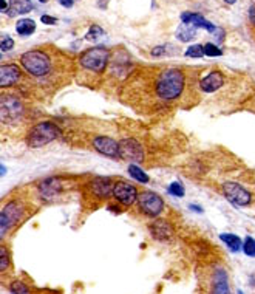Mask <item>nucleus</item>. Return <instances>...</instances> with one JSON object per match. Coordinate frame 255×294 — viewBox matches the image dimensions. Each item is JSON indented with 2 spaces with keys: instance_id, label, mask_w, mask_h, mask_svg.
Listing matches in <instances>:
<instances>
[{
  "instance_id": "f257e3e1",
  "label": "nucleus",
  "mask_w": 255,
  "mask_h": 294,
  "mask_svg": "<svg viewBox=\"0 0 255 294\" xmlns=\"http://www.w3.org/2000/svg\"><path fill=\"white\" fill-rule=\"evenodd\" d=\"M156 94L163 101H173L180 97L184 90V74L178 68H169L160 73L156 79Z\"/></svg>"
},
{
  "instance_id": "f03ea898",
  "label": "nucleus",
  "mask_w": 255,
  "mask_h": 294,
  "mask_svg": "<svg viewBox=\"0 0 255 294\" xmlns=\"http://www.w3.org/2000/svg\"><path fill=\"white\" fill-rule=\"evenodd\" d=\"M21 64L34 77H44L51 71V59L41 50L27 51L21 56Z\"/></svg>"
},
{
  "instance_id": "7ed1b4c3",
  "label": "nucleus",
  "mask_w": 255,
  "mask_h": 294,
  "mask_svg": "<svg viewBox=\"0 0 255 294\" xmlns=\"http://www.w3.org/2000/svg\"><path fill=\"white\" fill-rule=\"evenodd\" d=\"M61 135H62V130L59 129L54 123L44 121V123L36 124V126L30 130L28 138H27V143H28V146L33 147V149L44 147L45 144L53 143L54 140H57Z\"/></svg>"
},
{
  "instance_id": "20e7f679",
  "label": "nucleus",
  "mask_w": 255,
  "mask_h": 294,
  "mask_svg": "<svg viewBox=\"0 0 255 294\" xmlns=\"http://www.w3.org/2000/svg\"><path fill=\"white\" fill-rule=\"evenodd\" d=\"M108 59H110V51L105 47H93L81 56L79 62L85 70L102 73L108 64Z\"/></svg>"
},
{
  "instance_id": "39448f33",
  "label": "nucleus",
  "mask_w": 255,
  "mask_h": 294,
  "mask_svg": "<svg viewBox=\"0 0 255 294\" xmlns=\"http://www.w3.org/2000/svg\"><path fill=\"white\" fill-rule=\"evenodd\" d=\"M138 206L143 214L149 217H158L164 211V202L158 193L155 192H143L138 195Z\"/></svg>"
},
{
  "instance_id": "423d86ee",
  "label": "nucleus",
  "mask_w": 255,
  "mask_h": 294,
  "mask_svg": "<svg viewBox=\"0 0 255 294\" xmlns=\"http://www.w3.org/2000/svg\"><path fill=\"white\" fill-rule=\"evenodd\" d=\"M22 115H24L22 103L16 96H2V101H0V118H2L5 124L17 121Z\"/></svg>"
},
{
  "instance_id": "0eeeda50",
  "label": "nucleus",
  "mask_w": 255,
  "mask_h": 294,
  "mask_svg": "<svg viewBox=\"0 0 255 294\" xmlns=\"http://www.w3.org/2000/svg\"><path fill=\"white\" fill-rule=\"evenodd\" d=\"M223 193L224 197L233 205V206H247L250 203V193L238 183H233V181H226L223 183Z\"/></svg>"
},
{
  "instance_id": "6e6552de",
  "label": "nucleus",
  "mask_w": 255,
  "mask_h": 294,
  "mask_svg": "<svg viewBox=\"0 0 255 294\" xmlns=\"http://www.w3.org/2000/svg\"><path fill=\"white\" fill-rule=\"evenodd\" d=\"M119 160L130 161L133 164L143 163L144 161V149L143 146L133 140V138H125L119 143Z\"/></svg>"
},
{
  "instance_id": "1a4fd4ad",
  "label": "nucleus",
  "mask_w": 255,
  "mask_h": 294,
  "mask_svg": "<svg viewBox=\"0 0 255 294\" xmlns=\"http://www.w3.org/2000/svg\"><path fill=\"white\" fill-rule=\"evenodd\" d=\"M22 211L24 209H22L21 203H17V202H11L4 208L2 214H0V235H2V237L7 234V231L10 228H13L14 223L21 220Z\"/></svg>"
},
{
  "instance_id": "9d476101",
  "label": "nucleus",
  "mask_w": 255,
  "mask_h": 294,
  "mask_svg": "<svg viewBox=\"0 0 255 294\" xmlns=\"http://www.w3.org/2000/svg\"><path fill=\"white\" fill-rule=\"evenodd\" d=\"M113 197L124 206H132L138 200V190L127 181H116L113 187Z\"/></svg>"
},
{
  "instance_id": "9b49d317",
  "label": "nucleus",
  "mask_w": 255,
  "mask_h": 294,
  "mask_svg": "<svg viewBox=\"0 0 255 294\" xmlns=\"http://www.w3.org/2000/svg\"><path fill=\"white\" fill-rule=\"evenodd\" d=\"M93 147L96 152L108 156V158H119V143H116L108 136H96L93 140Z\"/></svg>"
},
{
  "instance_id": "f8f14e48",
  "label": "nucleus",
  "mask_w": 255,
  "mask_h": 294,
  "mask_svg": "<svg viewBox=\"0 0 255 294\" xmlns=\"http://www.w3.org/2000/svg\"><path fill=\"white\" fill-rule=\"evenodd\" d=\"M181 21H183V24L192 25L195 30H206L210 34H213L215 31H217V28H218V27L212 25L209 21H206L201 14H197V13H183L181 14Z\"/></svg>"
},
{
  "instance_id": "ddd939ff",
  "label": "nucleus",
  "mask_w": 255,
  "mask_h": 294,
  "mask_svg": "<svg viewBox=\"0 0 255 294\" xmlns=\"http://www.w3.org/2000/svg\"><path fill=\"white\" fill-rule=\"evenodd\" d=\"M150 234L155 240L166 242L173 237V226L167 220H155L150 226Z\"/></svg>"
},
{
  "instance_id": "4468645a",
  "label": "nucleus",
  "mask_w": 255,
  "mask_h": 294,
  "mask_svg": "<svg viewBox=\"0 0 255 294\" xmlns=\"http://www.w3.org/2000/svg\"><path fill=\"white\" fill-rule=\"evenodd\" d=\"M224 84V76L221 71H210L200 81V88L204 93H215Z\"/></svg>"
},
{
  "instance_id": "2eb2a0df",
  "label": "nucleus",
  "mask_w": 255,
  "mask_h": 294,
  "mask_svg": "<svg viewBox=\"0 0 255 294\" xmlns=\"http://www.w3.org/2000/svg\"><path fill=\"white\" fill-rule=\"evenodd\" d=\"M90 187H91V192L96 195V197H102V199H107L113 193V181L107 176H99V178H96L90 183Z\"/></svg>"
},
{
  "instance_id": "dca6fc26",
  "label": "nucleus",
  "mask_w": 255,
  "mask_h": 294,
  "mask_svg": "<svg viewBox=\"0 0 255 294\" xmlns=\"http://www.w3.org/2000/svg\"><path fill=\"white\" fill-rule=\"evenodd\" d=\"M21 77V68L17 65H2L0 67V87H10L17 82V79Z\"/></svg>"
},
{
  "instance_id": "f3484780",
  "label": "nucleus",
  "mask_w": 255,
  "mask_h": 294,
  "mask_svg": "<svg viewBox=\"0 0 255 294\" xmlns=\"http://www.w3.org/2000/svg\"><path fill=\"white\" fill-rule=\"evenodd\" d=\"M210 294H230L229 291V280L224 269H218L215 272L212 280V291Z\"/></svg>"
},
{
  "instance_id": "a211bd4d",
  "label": "nucleus",
  "mask_w": 255,
  "mask_h": 294,
  "mask_svg": "<svg viewBox=\"0 0 255 294\" xmlns=\"http://www.w3.org/2000/svg\"><path fill=\"white\" fill-rule=\"evenodd\" d=\"M34 5L31 0H10L7 14L8 16H19V14H27L33 11Z\"/></svg>"
},
{
  "instance_id": "6ab92c4d",
  "label": "nucleus",
  "mask_w": 255,
  "mask_h": 294,
  "mask_svg": "<svg viewBox=\"0 0 255 294\" xmlns=\"http://www.w3.org/2000/svg\"><path fill=\"white\" fill-rule=\"evenodd\" d=\"M59 190H61V184H59L57 180H54V178H50V180H47L41 184V193L44 195L45 199L56 197V195L59 193Z\"/></svg>"
},
{
  "instance_id": "aec40b11",
  "label": "nucleus",
  "mask_w": 255,
  "mask_h": 294,
  "mask_svg": "<svg viewBox=\"0 0 255 294\" xmlns=\"http://www.w3.org/2000/svg\"><path fill=\"white\" fill-rule=\"evenodd\" d=\"M16 31L24 37H28L36 31V24L33 19H21L16 24Z\"/></svg>"
},
{
  "instance_id": "412c9836",
  "label": "nucleus",
  "mask_w": 255,
  "mask_h": 294,
  "mask_svg": "<svg viewBox=\"0 0 255 294\" xmlns=\"http://www.w3.org/2000/svg\"><path fill=\"white\" fill-rule=\"evenodd\" d=\"M220 239H221V240L226 243V246H227L230 251H233V252H238V251L243 248L240 237H238V235H235V234L226 232V234H221V235H220Z\"/></svg>"
},
{
  "instance_id": "4be33fe9",
  "label": "nucleus",
  "mask_w": 255,
  "mask_h": 294,
  "mask_svg": "<svg viewBox=\"0 0 255 294\" xmlns=\"http://www.w3.org/2000/svg\"><path fill=\"white\" fill-rule=\"evenodd\" d=\"M195 30L192 25H187V24H181L180 28L176 30V39L181 42H190L192 39L195 37Z\"/></svg>"
},
{
  "instance_id": "5701e85b",
  "label": "nucleus",
  "mask_w": 255,
  "mask_h": 294,
  "mask_svg": "<svg viewBox=\"0 0 255 294\" xmlns=\"http://www.w3.org/2000/svg\"><path fill=\"white\" fill-rule=\"evenodd\" d=\"M129 173H130L132 178H135L136 181H140V183H149V175L140 166L130 164L129 166Z\"/></svg>"
},
{
  "instance_id": "b1692460",
  "label": "nucleus",
  "mask_w": 255,
  "mask_h": 294,
  "mask_svg": "<svg viewBox=\"0 0 255 294\" xmlns=\"http://www.w3.org/2000/svg\"><path fill=\"white\" fill-rule=\"evenodd\" d=\"M104 34H105V31L99 25H91L88 33L85 34V39L88 42H96V41H99V37H102Z\"/></svg>"
},
{
  "instance_id": "393cba45",
  "label": "nucleus",
  "mask_w": 255,
  "mask_h": 294,
  "mask_svg": "<svg viewBox=\"0 0 255 294\" xmlns=\"http://www.w3.org/2000/svg\"><path fill=\"white\" fill-rule=\"evenodd\" d=\"M10 289H11L13 294H31L30 286H28L25 282H22V280H16V282H13L11 286H10Z\"/></svg>"
},
{
  "instance_id": "a878e982",
  "label": "nucleus",
  "mask_w": 255,
  "mask_h": 294,
  "mask_svg": "<svg viewBox=\"0 0 255 294\" xmlns=\"http://www.w3.org/2000/svg\"><path fill=\"white\" fill-rule=\"evenodd\" d=\"M184 54H186L187 57H195V59L203 57V56H204V45H200V44L192 45V47H189V48L186 50Z\"/></svg>"
},
{
  "instance_id": "bb28decb",
  "label": "nucleus",
  "mask_w": 255,
  "mask_h": 294,
  "mask_svg": "<svg viewBox=\"0 0 255 294\" xmlns=\"http://www.w3.org/2000/svg\"><path fill=\"white\" fill-rule=\"evenodd\" d=\"M204 56H207V57H220V56H223V50L218 48L215 44H206L204 45Z\"/></svg>"
},
{
  "instance_id": "cd10ccee",
  "label": "nucleus",
  "mask_w": 255,
  "mask_h": 294,
  "mask_svg": "<svg viewBox=\"0 0 255 294\" xmlns=\"http://www.w3.org/2000/svg\"><path fill=\"white\" fill-rule=\"evenodd\" d=\"M10 266V254L7 248L2 245L0 246V271H5Z\"/></svg>"
},
{
  "instance_id": "c85d7f7f",
  "label": "nucleus",
  "mask_w": 255,
  "mask_h": 294,
  "mask_svg": "<svg viewBox=\"0 0 255 294\" xmlns=\"http://www.w3.org/2000/svg\"><path fill=\"white\" fill-rule=\"evenodd\" d=\"M243 251H244L246 256H249V257H255V239H252V237H246L244 245H243Z\"/></svg>"
},
{
  "instance_id": "c756f323",
  "label": "nucleus",
  "mask_w": 255,
  "mask_h": 294,
  "mask_svg": "<svg viewBox=\"0 0 255 294\" xmlns=\"http://www.w3.org/2000/svg\"><path fill=\"white\" fill-rule=\"evenodd\" d=\"M169 192L173 195V197H180V199H181L183 195H184V187H183L180 183H176V181H175V183H172V184L169 186Z\"/></svg>"
},
{
  "instance_id": "7c9ffc66",
  "label": "nucleus",
  "mask_w": 255,
  "mask_h": 294,
  "mask_svg": "<svg viewBox=\"0 0 255 294\" xmlns=\"http://www.w3.org/2000/svg\"><path fill=\"white\" fill-rule=\"evenodd\" d=\"M13 47H14V41H13L11 37L5 36V37H4V41H2V44H0V50H2V51L5 53V51H10Z\"/></svg>"
},
{
  "instance_id": "2f4dec72",
  "label": "nucleus",
  "mask_w": 255,
  "mask_h": 294,
  "mask_svg": "<svg viewBox=\"0 0 255 294\" xmlns=\"http://www.w3.org/2000/svg\"><path fill=\"white\" fill-rule=\"evenodd\" d=\"M41 22H42V24H45V25H56V24H57V19H56V17H53V16H47V14H44V16L41 17Z\"/></svg>"
},
{
  "instance_id": "473e14b6",
  "label": "nucleus",
  "mask_w": 255,
  "mask_h": 294,
  "mask_svg": "<svg viewBox=\"0 0 255 294\" xmlns=\"http://www.w3.org/2000/svg\"><path fill=\"white\" fill-rule=\"evenodd\" d=\"M212 36L215 37V41H217L218 44L224 41V31H223L221 28H217V31H215V33H213Z\"/></svg>"
},
{
  "instance_id": "72a5a7b5",
  "label": "nucleus",
  "mask_w": 255,
  "mask_h": 294,
  "mask_svg": "<svg viewBox=\"0 0 255 294\" xmlns=\"http://www.w3.org/2000/svg\"><path fill=\"white\" fill-rule=\"evenodd\" d=\"M163 54H166V47L164 45L163 47H155L152 50V56H163Z\"/></svg>"
},
{
  "instance_id": "f704fd0d",
  "label": "nucleus",
  "mask_w": 255,
  "mask_h": 294,
  "mask_svg": "<svg viewBox=\"0 0 255 294\" xmlns=\"http://www.w3.org/2000/svg\"><path fill=\"white\" fill-rule=\"evenodd\" d=\"M249 22L252 25H255V4L250 5V8H249Z\"/></svg>"
},
{
  "instance_id": "c9c22d12",
  "label": "nucleus",
  "mask_w": 255,
  "mask_h": 294,
  "mask_svg": "<svg viewBox=\"0 0 255 294\" xmlns=\"http://www.w3.org/2000/svg\"><path fill=\"white\" fill-rule=\"evenodd\" d=\"M57 2L61 4L62 7H65V8H71L77 2V0H57Z\"/></svg>"
},
{
  "instance_id": "e433bc0d",
  "label": "nucleus",
  "mask_w": 255,
  "mask_h": 294,
  "mask_svg": "<svg viewBox=\"0 0 255 294\" xmlns=\"http://www.w3.org/2000/svg\"><path fill=\"white\" fill-rule=\"evenodd\" d=\"M190 209H192V211H195V212H200V214L203 212L201 206H195V205H190Z\"/></svg>"
},
{
  "instance_id": "4c0bfd02",
  "label": "nucleus",
  "mask_w": 255,
  "mask_h": 294,
  "mask_svg": "<svg viewBox=\"0 0 255 294\" xmlns=\"http://www.w3.org/2000/svg\"><path fill=\"white\" fill-rule=\"evenodd\" d=\"M237 0H224V4H227V5H233Z\"/></svg>"
},
{
  "instance_id": "58836bf2",
  "label": "nucleus",
  "mask_w": 255,
  "mask_h": 294,
  "mask_svg": "<svg viewBox=\"0 0 255 294\" xmlns=\"http://www.w3.org/2000/svg\"><path fill=\"white\" fill-rule=\"evenodd\" d=\"M39 2H41V4H47V2H48V0H39Z\"/></svg>"
}]
</instances>
